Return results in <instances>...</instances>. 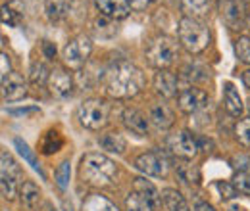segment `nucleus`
<instances>
[{"label":"nucleus","mask_w":250,"mask_h":211,"mask_svg":"<svg viewBox=\"0 0 250 211\" xmlns=\"http://www.w3.org/2000/svg\"><path fill=\"white\" fill-rule=\"evenodd\" d=\"M245 6H243V0H225V6H223V18L227 19L229 25L237 27L243 23L245 19Z\"/></svg>","instance_id":"412c9836"},{"label":"nucleus","mask_w":250,"mask_h":211,"mask_svg":"<svg viewBox=\"0 0 250 211\" xmlns=\"http://www.w3.org/2000/svg\"><path fill=\"white\" fill-rule=\"evenodd\" d=\"M69 175H71V167H69V161L65 159L62 161L58 167H56V173H54V179H56V184L60 190H65L67 184H69Z\"/></svg>","instance_id":"2f4dec72"},{"label":"nucleus","mask_w":250,"mask_h":211,"mask_svg":"<svg viewBox=\"0 0 250 211\" xmlns=\"http://www.w3.org/2000/svg\"><path fill=\"white\" fill-rule=\"evenodd\" d=\"M133 186H135V192H137V194H141V196L150 204V208L156 211L158 206H160L162 196L158 194V190L154 188V184H152V182H148L146 179H135Z\"/></svg>","instance_id":"a211bd4d"},{"label":"nucleus","mask_w":250,"mask_h":211,"mask_svg":"<svg viewBox=\"0 0 250 211\" xmlns=\"http://www.w3.org/2000/svg\"><path fill=\"white\" fill-rule=\"evenodd\" d=\"M63 146V138L58 131H48L44 134V138L41 140V152L50 155V153H56Z\"/></svg>","instance_id":"bb28decb"},{"label":"nucleus","mask_w":250,"mask_h":211,"mask_svg":"<svg viewBox=\"0 0 250 211\" xmlns=\"http://www.w3.org/2000/svg\"><path fill=\"white\" fill-rule=\"evenodd\" d=\"M181 10L187 14L185 18L202 19L212 12V0H181Z\"/></svg>","instance_id":"dca6fc26"},{"label":"nucleus","mask_w":250,"mask_h":211,"mask_svg":"<svg viewBox=\"0 0 250 211\" xmlns=\"http://www.w3.org/2000/svg\"><path fill=\"white\" fill-rule=\"evenodd\" d=\"M223 102H225V110L229 115L239 117L243 114V100L239 96L237 89L231 83H225V91H223Z\"/></svg>","instance_id":"aec40b11"},{"label":"nucleus","mask_w":250,"mask_h":211,"mask_svg":"<svg viewBox=\"0 0 250 211\" xmlns=\"http://www.w3.org/2000/svg\"><path fill=\"white\" fill-rule=\"evenodd\" d=\"M124 125L137 136H145L148 133V119L135 108H127L124 112Z\"/></svg>","instance_id":"2eb2a0df"},{"label":"nucleus","mask_w":250,"mask_h":211,"mask_svg":"<svg viewBox=\"0 0 250 211\" xmlns=\"http://www.w3.org/2000/svg\"><path fill=\"white\" fill-rule=\"evenodd\" d=\"M20 196H21V204L27 211H33L39 206V200H41V190L39 186L31 181H25L20 186Z\"/></svg>","instance_id":"5701e85b"},{"label":"nucleus","mask_w":250,"mask_h":211,"mask_svg":"<svg viewBox=\"0 0 250 211\" xmlns=\"http://www.w3.org/2000/svg\"><path fill=\"white\" fill-rule=\"evenodd\" d=\"M206 100H208L206 92L200 91V89H194V87L181 89L177 94V104H179V110L183 114H196L200 108H204Z\"/></svg>","instance_id":"1a4fd4ad"},{"label":"nucleus","mask_w":250,"mask_h":211,"mask_svg":"<svg viewBox=\"0 0 250 211\" xmlns=\"http://www.w3.org/2000/svg\"><path fill=\"white\" fill-rule=\"evenodd\" d=\"M0 159H2V167H0V175H2V181H0L2 196L6 200H14L16 194H18L20 181H21V171H20L18 163L14 161V157L6 150L0 153Z\"/></svg>","instance_id":"423d86ee"},{"label":"nucleus","mask_w":250,"mask_h":211,"mask_svg":"<svg viewBox=\"0 0 250 211\" xmlns=\"http://www.w3.org/2000/svg\"><path fill=\"white\" fill-rule=\"evenodd\" d=\"M102 85L108 96L124 100L141 92V89L145 87V75L135 63L120 60L104 71Z\"/></svg>","instance_id":"f257e3e1"},{"label":"nucleus","mask_w":250,"mask_h":211,"mask_svg":"<svg viewBox=\"0 0 250 211\" xmlns=\"http://www.w3.org/2000/svg\"><path fill=\"white\" fill-rule=\"evenodd\" d=\"M235 54L239 61L250 63V37H239L235 40Z\"/></svg>","instance_id":"7c9ffc66"},{"label":"nucleus","mask_w":250,"mask_h":211,"mask_svg":"<svg viewBox=\"0 0 250 211\" xmlns=\"http://www.w3.org/2000/svg\"><path fill=\"white\" fill-rule=\"evenodd\" d=\"M243 83L247 85V89H250V69L245 71V75H243Z\"/></svg>","instance_id":"79ce46f5"},{"label":"nucleus","mask_w":250,"mask_h":211,"mask_svg":"<svg viewBox=\"0 0 250 211\" xmlns=\"http://www.w3.org/2000/svg\"><path fill=\"white\" fill-rule=\"evenodd\" d=\"M249 112H250V100H249Z\"/></svg>","instance_id":"37998d69"},{"label":"nucleus","mask_w":250,"mask_h":211,"mask_svg":"<svg viewBox=\"0 0 250 211\" xmlns=\"http://www.w3.org/2000/svg\"><path fill=\"white\" fill-rule=\"evenodd\" d=\"M154 89L164 98H173L177 94V77L167 69H160L154 75Z\"/></svg>","instance_id":"4468645a"},{"label":"nucleus","mask_w":250,"mask_h":211,"mask_svg":"<svg viewBox=\"0 0 250 211\" xmlns=\"http://www.w3.org/2000/svg\"><path fill=\"white\" fill-rule=\"evenodd\" d=\"M94 2L100 14L110 19H124L131 12V6L127 0H94Z\"/></svg>","instance_id":"ddd939ff"},{"label":"nucleus","mask_w":250,"mask_h":211,"mask_svg":"<svg viewBox=\"0 0 250 211\" xmlns=\"http://www.w3.org/2000/svg\"><path fill=\"white\" fill-rule=\"evenodd\" d=\"M233 186L237 188L239 194L250 196V177L247 173H237L235 179H233Z\"/></svg>","instance_id":"72a5a7b5"},{"label":"nucleus","mask_w":250,"mask_h":211,"mask_svg":"<svg viewBox=\"0 0 250 211\" xmlns=\"http://www.w3.org/2000/svg\"><path fill=\"white\" fill-rule=\"evenodd\" d=\"M12 115H29V114H39V108H21V110H8Z\"/></svg>","instance_id":"e433bc0d"},{"label":"nucleus","mask_w":250,"mask_h":211,"mask_svg":"<svg viewBox=\"0 0 250 211\" xmlns=\"http://www.w3.org/2000/svg\"><path fill=\"white\" fill-rule=\"evenodd\" d=\"M79 123L91 131H100L108 123V104L100 98L85 100L77 112Z\"/></svg>","instance_id":"39448f33"},{"label":"nucleus","mask_w":250,"mask_h":211,"mask_svg":"<svg viewBox=\"0 0 250 211\" xmlns=\"http://www.w3.org/2000/svg\"><path fill=\"white\" fill-rule=\"evenodd\" d=\"M2 21L4 23H8V25H16L18 23V19L14 18V10H12V6H2Z\"/></svg>","instance_id":"c9c22d12"},{"label":"nucleus","mask_w":250,"mask_h":211,"mask_svg":"<svg viewBox=\"0 0 250 211\" xmlns=\"http://www.w3.org/2000/svg\"><path fill=\"white\" fill-rule=\"evenodd\" d=\"M235 134H237V140H239L245 148H250V117L249 119L239 121L237 129H235Z\"/></svg>","instance_id":"473e14b6"},{"label":"nucleus","mask_w":250,"mask_h":211,"mask_svg":"<svg viewBox=\"0 0 250 211\" xmlns=\"http://www.w3.org/2000/svg\"><path fill=\"white\" fill-rule=\"evenodd\" d=\"M125 211H154L150 208V204L137 192H131L125 198Z\"/></svg>","instance_id":"cd10ccee"},{"label":"nucleus","mask_w":250,"mask_h":211,"mask_svg":"<svg viewBox=\"0 0 250 211\" xmlns=\"http://www.w3.org/2000/svg\"><path fill=\"white\" fill-rule=\"evenodd\" d=\"M129 2V6L133 8V10H145L152 0H127Z\"/></svg>","instance_id":"4c0bfd02"},{"label":"nucleus","mask_w":250,"mask_h":211,"mask_svg":"<svg viewBox=\"0 0 250 211\" xmlns=\"http://www.w3.org/2000/svg\"><path fill=\"white\" fill-rule=\"evenodd\" d=\"M196 211H216V208L210 206V204H206V202H202V204L196 206Z\"/></svg>","instance_id":"a19ab883"},{"label":"nucleus","mask_w":250,"mask_h":211,"mask_svg":"<svg viewBox=\"0 0 250 211\" xmlns=\"http://www.w3.org/2000/svg\"><path fill=\"white\" fill-rule=\"evenodd\" d=\"M118 175L116 163L98 152H91L81 161V177L93 186H108Z\"/></svg>","instance_id":"f03ea898"},{"label":"nucleus","mask_w":250,"mask_h":211,"mask_svg":"<svg viewBox=\"0 0 250 211\" xmlns=\"http://www.w3.org/2000/svg\"><path fill=\"white\" fill-rule=\"evenodd\" d=\"M48 89H50V94L56 96V98H65L71 94V89H73V79L71 75L62 69V67H54L50 71V77H48Z\"/></svg>","instance_id":"9b49d317"},{"label":"nucleus","mask_w":250,"mask_h":211,"mask_svg":"<svg viewBox=\"0 0 250 211\" xmlns=\"http://www.w3.org/2000/svg\"><path fill=\"white\" fill-rule=\"evenodd\" d=\"M175 171H177L179 179L183 182H187V184H198V182H200V169H198L194 163H190V161H181V163H177Z\"/></svg>","instance_id":"a878e982"},{"label":"nucleus","mask_w":250,"mask_h":211,"mask_svg":"<svg viewBox=\"0 0 250 211\" xmlns=\"http://www.w3.org/2000/svg\"><path fill=\"white\" fill-rule=\"evenodd\" d=\"M14 144H16V148L20 150V153L29 161V165H31L35 171H39L41 175H42V169H41V165H39V161H37V157H35V153L31 152V148L21 140V138H14Z\"/></svg>","instance_id":"c756f323"},{"label":"nucleus","mask_w":250,"mask_h":211,"mask_svg":"<svg viewBox=\"0 0 250 211\" xmlns=\"http://www.w3.org/2000/svg\"><path fill=\"white\" fill-rule=\"evenodd\" d=\"M148 119L152 121L158 129H169L175 117H173V112L166 104H154L148 112Z\"/></svg>","instance_id":"f3484780"},{"label":"nucleus","mask_w":250,"mask_h":211,"mask_svg":"<svg viewBox=\"0 0 250 211\" xmlns=\"http://www.w3.org/2000/svg\"><path fill=\"white\" fill-rule=\"evenodd\" d=\"M167 148L171 150V153H175L177 157H183V159H192L200 150L198 140L194 138V134L190 131H179L177 134L169 136Z\"/></svg>","instance_id":"6e6552de"},{"label":"nucleus","mask_w":250,"mask_h":211,"mask_svg":"<svg viewBox=\"0 0 250 211\" xmlns=\"http://www.w3.org/2000/svg\"><path fill=\"white\" fill-rule=\"evenodd\" d=\"M91 52H93V40L89 37H85V35H79V37L71 38L65 44V48H63V61H65L67 67L79 69V67H83L85 61L89 60Z\"/></svg>","instance_id":"0eeeda50"},{"label":"nucleus","mask_w":250,"mask_h":211,"mask_svg":"<svg viewBox=\"0 0 250 211\" xmlns=\"http://www.w3.org/2000/svg\"><path fill=\"white\" fill-rule=\"evenodd\" d=\"M216 186H218L219 194H221V198H223V200H233V198L237 196V188L233 186V182H221L219 181Z\"/></svg>","instance_id":"f704fd0d"},{"label":"nucleus","mask_w":250,"mask_h":211,"mask_svg":"<svg viewBox=\"0 0 250 211\" xmlns=\"http://www.w3.org/2000/svg\"><path fill=\"white\" fill-rule=\"evenodd\" d=\"M98 142H100V146H102L104 150L114 152V153H124L125 148H127V142H125V138L120 134V133H108V134H102Z\"/></svg>","instance_id":"393cba45"},{"label":"nucleus","mask_w":250,"mask_h":211,"mask_svg":"<svg viewBox=\"0 0 250 211\" xmlns=\"http://www.w3.org/2000/svg\"><path fill=\"white\" fill-rule=\"evenodd\" d=\"M48 77H50V71H48L46 63H42V61H33L31 71H29V79H31L33 83H35V85L48 83Z\"/></svg>","instance_id":"c85d7f7f"},{"label":"nucleus","mask_w":250,"mask_h":211,"mask_svg":"<svg viewBox=\"0 0 250 211\" xmlns=\"http://www.w3.org/2000/svg\"><path fill=\"white\" fill-rule=\"evenodd\" d=\"M73 0H46L44 2V12L50 21H62L69 14Z\"/></svg>","instance_id":"6ab92c4d"},{"label":"nucleus","mask_w":250,"mask_h":211,"mask_svg":"<svg viewBox=\"0 0 250 211\" xmlns=\"http://www.w3.org/2000/svg\"><path fill=\"white\" fill-rule=\"evenodd\" d=\"M160 196H162V202L167 208V211H190L188 210V204L185 202V198L175 188H164Z\"/></svg>","instance_id":"4be33fe9"},{"label":"nucleus","mask_w":250,"mask_h":211,"mask_svg":"<svg viewBox=\"0 0 250 211\" xmlns=\"http://www.w3.org/2000/svg\"><path fill=\"white\" fill-rule=\"evenodd\" d=\"M179 40L190 54H200L210 44V29L200 21L192 18H183L179 21Z\"/></svg>","instance_id":"7ed1b4c3"},{"label":"nucleus","mask_w":250,"mask_h":211,"mask_svg":"<svg viewBox=\"0 0 250 211\" xmlns=\"http://www.w3.org/2000/svg\"><path fill=\"white\" fill-rule=\"evenodd\" d=\"M177 42L169 37H156L146 46V60L158 69H166L177 58Z\"/></svg>","instance_id":"20e7f679"},{"label":"nucleus","mask_w":250,"mask_h":211,"mask_svg":"<svg viewBox=\"0 0 250 211\" xmlns=\"http://www.w3.org/2000/svg\"><path fill=\"white\" fill-rule=\"evenodd\" d=\"M27 94V83L20 73H10L8 77L2 79V98L8 102L21 100Z\"/></svg>","instance_id":"f8f14e48"},{"label":"nucleus","mask_w":250,"mask_h":211,"mask_svg":"<svg viewBox=\"0 0 250 211\" xmlns=\"http://www.w3.org/2000/svg\"><path fill=\"white\" fill-rule=\"evenodd\" d=\"M135 167L145 175L162 177L166 173V159L158 152H145L135 159Z\"/></svg>","instance_id":"9d476101"},{"label":"nucleus","mask_w":250,"mask_h":211,"mask_svg":"<svg viewBox=\"0 0 250 211\" xmlns=\"http://www.w3.org/2000/svg\"><path fill=\"white\" fill-rule=\"evenodd\" d=\"M12 71H10V60H8V56L6 54H2V73H0V77L4 79V77H8Z\"/></svg>","instance_id":"58836bf2"},{"label":"nucleus","mask_w":250,"mask_h":211,"mask_svg":"<svg viewBox=\"0 0 250 211\" xmlns=\"http://www.w3.org/2000/svg\"><path fill=\"white\" fill-rule=\"evenodd\" d=\"M42 46H44V50H46V54H48V56H50V58H54V56H56V46H54V48H52V46H50V42H48V40H44V44H42Z\"/></svg>","instance_id":"ea45409f"},{"label":"nucleus","mask_w":250,"mask_h":211,"mask_svg":"<svg viewBox=\"0 0 250 211\" xmlns=\"http://www.w3.org/2000/svg\"><path fill=\"white\" fill-rule=\"evenodd\" d=\"M81 211H120V210L106 196H102V194H91L83 202V210Z\"/></svg>","instance_id":"b1692460"}]
</instances>
